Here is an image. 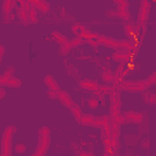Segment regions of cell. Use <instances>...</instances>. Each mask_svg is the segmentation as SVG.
Wrapping results in <instances>:
<instances>
[{"instance_id":"6","label":"cell","mask_w":156,"mask_h":156,"mask_svg":"<svg viewBox=\"0 0 156 156\" xmlns=\"http://www.w3.org/2000/svg\"><path fill=\"white\" fill-rule=\"evenodd\" d=\"M57 99H58L67 108H69V107L74 104V101L72 100L71 95H69L68 93H66V91H62V90H58V91H57Z\"/></svg>"},{"instance_id":"13","label":"cell","mask_w":156,"mask_h":156,"mask_svg":"<svg viewBox=\"0 0 156 156\" xmlns=\"http://www.w3.org/2000/svg\"><path fill=\"white\" fill-rule=\"evenodd\" d=\"M12 73H13V67H7V69L0 76V84L1 85H6L9 79L12 77Z\"/></svg>"},{"instance_id":"3","label":"cell","mask_w":156,"mask_h":156,"mask_svg":"<svg viewBox=\"0 0 156 156\" xmlns=\"http://www.w3.org/2000/svg\"><path fill=\"white\" fill-rule=\"evenodd\" d=\"M122 116L124 118V122H128V123H138V124H140L144 121V118H145V113H143V112H135V111L124 112Z\"/></svg>"},{"instance_id":"31","label":"cell","mask_w":156,"mask_h":156,"mask_svg":"<svg viewBox=\"0 0 156 156\" xmlns=\"http://www.w3.org/2000/svg\"><path fill=\"white\" fill-rule=\"evenodd\" d=\"M141 147L143 149H149V139H144L141 141Z\"/></svg>"},{"instance_id":"28","label":"cell","mask_w":156,"mask_h":156,"mask_svg":"<svg viewBox=\"0 0 156 156\" xmlns=\"http://www.w3.org/2000/svg\"><path fill=\"white\" fill-rule=\"evenodd\" d=\"M98 104H99V100H98L96 98H90V99H88V105H89L91 108H95V107L98 106Z\"/></svg>"},{"instance_id":"11","label":"cell","mask_w":156,"mask_h":156,"mask_svg":"<svg viewBox=\"0 0 156 156\" xmlns=\"http://www.w3.org/2000/svg\"><path fill=\"white\" fill-rule=\"evenodd\" d=\"M44 82H45V84L48 85L49 90H55V91H58V90H60L58 84L56 83V80H55L51 76H46V77L44 78Z\"/></svg>"},{"instance_id":"17","label":"cell","mask_w":156,"mask_h":156,"mask_svg":"<svg viewBox=\"0 0 156 156\" xmlns=\"http://www.w3.org/2000/svg\"><path fill=\"white\" fill-rule=\"evenodd\" d=\"M69 110H71V112L73 113V116H74V118L77 119V121H79L80 119V117H82V111H80V107L74 102L71 107H69Z\"/></svg>"},{"instance_id":"25","label":"cell","mask_w":156,"mask_h":156,"mask_svg":"<svg viewBox=\"0 0 156 156\" xmlns=\"http://www.w3.org/2000/svg\"><path fill=\"white\" fill-rule=\"evenodd\" d=\"M67 73H68L69 76L74 77V78L78 77V69H77L74 66H72V65H68V66H67Z\"/></svg>"},{"instance_id":"18","label":"cell","mask_w":156,"mask_h":156,"mask_svg":"<svg viewBox=\"0 0 156 156\" xmlns=\"http://www.w3.org/2000/svg\"><path fill=\"white\" fill-rule=\"evenodd\" d=\"M37 11H41V12H48L49 11V2L45 0V1H41L39 4H35V5H32Z\"/></svg>"},{"instance_id":"9","label":"cell","mask_w":156,"mask_h":156,"mask_svg":"<svg viewBox=\"0 0 156 156\" xmlns=\"http://www.w3.org/2000/svg\"><path fill=\"white\" fill-rule=\"evenodd\" d=\"M79 87L84 90H89V91H96L99 90V85L98 83L95 82H91V80H87V79H83L79 82Z\"/></svg>"},{"instance_id":"15","label":"cell","mask_w":156,"mask_h":156,"mask_svg":"<svg viewBox=\"0 0 156 156\" xmlns=\"http://www.w3.org/2000/svg\"><path fill=\"white\" fill-rule=\"evenodd\" d=\"M95 118L96 117H94L93 115H83L82 113V117H80V119H79V122H82L83 124H90V126H93L94 124V122H95Z\"/></svg>"},{"instance_id":"24","label":"cell","mask_w":156,"mask_h":156,"mask_svg":"<svg viewBox=\"0 0 156 156\" xmlns=\"http://www.w3.org/2000/svg\"><path fill=\"white\" fill-rule=\"evenodd\" d=\"M6 85H10V87H12V88H17V87L21 85V80H20L18 78L11 77V78L9 79V82L6 83Z\"/></svg>"},{"instance_id":"34","label":"cell","mask_w":156,"mask_h":156,"mask_svg":"<svg viewBox=\"0 0 156 156\" xmlns=\"http://www.w3.org/2000/svg\"><path fill=\"white\" fill-rule=\"evenodd\" d=\"M5 96V90L2 88H0V99H2Z\"/></svg>"},{"instance_id":"19","label":"cell","mask_w":156,"mask_h":156,"mask_svg":"<svg viewBox=\"0 0 156 156\" xmlns=\"http://www.w3.org/2000/svg\"><path fill=\"white\" fill-rule=\"evenodd\" d=\"M27 12H28V20H29V23H35L37 20H38V17H37V10H35L33 6H30V7L27 10Z\"/></svg>"},{"instance_id":"5","label":"cell","mask_w":156,"mask_h":156,"mask_svg":"<svg viewBox=\"0 0 156 156\" xmlns=\"http://www.w3.org/2000/svg\"><path fill=\"white\" fill-rule=\"evenodd\" d=\"M149 10H150V2H149V0H143L141 6H140V12H139V22H140V24H144L147 21Z\"/></svg>"},{"instance_id":"1","label":"cell","mask_w":156,"mask_h":156,"mask_svg":"<svg viewBox=\"0 0 156 156\" xmlns=\"http://www.w3.org/2000/svg\"><path fill=\"white\" fill-rule=\"evenodd\" d=\"M50 145V129L49 127H41L38 133V146L37 151L34 152L35 156H41L46 152Z\"/></svg>"},{"instance_id":"27","label":"cell","mask_w":156,"mask_h":156,"mask_svg":"<svg viewBox=\"0 0 156 156\" xmlns=\"http://www.w3.org/2000/svg\"><path fill=\"white\" fill-rule=\"evenodd\" d=\"M116 4H117V7L119 9V10H126V9H128V2L126 1V0H113Z\"/></svg>"},{"instance_id":"26","label":"cell","mask_w":156,"mask_h":156,"mask_svg":"<svg viewBox=\"0 0 156 156\" xmlns=\"http://www.w3.org/2000/svg\"><path fill=\"white\" fill-rule=\"evenodd\" d=\"M112 90H115V88H113V87H110V85H99V91H101L102 94L111 93Z\"/></svg>"},{"instance_id":"29","label":"cell","mask_w":156,"mask_h":156,"mask_svg":"<svg viewBox=\"0 0 156 156\" xmlns=\"http://www.w3.org/2000/svg\"><path fill=\"white\" fill-rule=\"evenodd\" d=\"M15 150H16V152H24L26 151V146L23 145V144H17L16 146H15Z\"/></svg>"},{"instance_id":"14","label":"cell","mask_w":156,"mask_h":156,"mask_svg":"<svg viewBox=\"0 0 156 156\" xmlns=\"http://www.w3.org/2000/svg\"><path fill=\"white\" fill-rule=\"evenodd\" d=\"M73 46H72V44H71V41H66V43H63L62 44V46H61V49H58V54L60 55H62V56H66V55H68V52L71 51V49H72Z\"/></svg>"},{"instance_id":"33","label":"cell","mask_w":156,"mask_h":156,"mask_svg":"<svg viewBox=\"0 0 156 156\" xmlns=\"http://www.w3.org/2000/svg\"><path fill=\"white\" fill-rule=\"evenodd\" d=\"M4 51H5L4 46H2V45H0V62H1V57H2V55H4Z\"/></svg>"},{"instance_id":"8","label":"cell","mask_w":156,"mask_h":156,"mask_svg":"<svg viewBox=\"0 0 156 156\" xmlns=\"http://www.w3.org/2000/svg\"><path fill=\"white\" fill-rule=\"evenodd\" d=\"M16 15H17V17L20 18V21H21L22 24L27 26V24L29 23V20H28V12H27V10H26L23 6L20 5V6L16 7Z\"/></svg>"},{"instance_id":"12","label":"cell","mask_w":156,"mask_h":156,"mask_svg":"<svg viewBox=\"0 0 156 156\" xmlns=\"http://www.w3.org/2000/svg\"><path fill=\"white\" fill-rule=\"evenodd\" d=\"M144 102L149 104V105H154L156 102V94L155 93H149V91H144L143 90V95H141Z\"/></svg>"},{"instance_id":"20","label":"cell","mask_w":156,"mask_h":156,"mask_svg":"<svg viewBox=\"0 0 156 156\" xmlns=\"http://www.w3.org/2000/svg\"><path fill=\"white\" fill-rule=\"evenodd\" d=\"M85 30H87V28L84 26H82V24H74V26H72V32L77 37H82Z\"/></svg>"},{"instance_id":"22","label":"cell","mask_w":156,"mask_h":156,"mask_svg":"<svg viewBox=\"0 0 156 156\" xmlns=\"http://www.w3.org/2000/svg\"><path fill=\"white\" fill-rule=\"evenodd\" d=\"M136 141H138V135H127L126 136V143L130 147H133L136 144Z\"/></svg>"},{"instance_id":"30","label":"cell","mask_w":156,"mask_h":156,"mask_svg":"<svg viewBox=\"0 0 156 156\" xmlns=\"http://www.w3.org/2000/svg\"><path fill=\"white\" fill-rule=\"evenodd\" d=\"M48 96L50 99H57V91H55V90H48Z\"/></svg>"},{"instance_id":"4","label":"cell","mask_w":156,"mask_h":156,"mask_svg":"<svg viewBox=\"0 0 156 156\" xmlns=\"http://www.w3.org/2000/svg\"><path fill=\"white\" fill-rule=\"evenodd\" d=\"M119 87L124 90H128V91H143L145 90V84H144V80H140V82H123L119 84Z\"/></svg>"},{"instance_id":"21","label":"cell","mask_w":156,"mask_h":156,"mask_svg":"<svg viewBox=\"0 0 156 156\" xmlns=\"http://www.w3.org/2000/svg\"><path fill=\"white\" fill-rule=\"evenodd\" d=\"M101 78H102L104 82H107V83L115 80V76L112 74V72H111L110 69H105V71L101 73Z\"/></svg>"},{"instance_id":"7","label":"cell","mask_w":156,"mask_h":156,"mask_svg":"<svg viewBox=\"0 0 156 156\" xmlns=\"http://www.w3.org/2000/svg\"><path fill=\"white\" fill-rule=\"evenodd\" d=\"M98 43L99 44H105V45H108L111 48H116V49H121V41H117L112 38H106V37H98Z\"/></svg>"},{"instance_id":"16","label":"cell","mask_w":156,"mask_h":156,"mask_svg":"<svg viewBox=\"0 0 156 156\" xmlns=\"http://www.w3.org/2000/svg\"><path fill=\"white\" fill-rule=\"evenodd\" d=\"M51 39H52V40H55L56 43L61 44V45L68 40V39H67L65 35H62V34H61V33H58V32H54V33L51 34Z\"/></svg>"},{"instance_id":"23","label":"cell","mask_w":156,"mask_h":156,"mask_svg":"<svg viewBox=\"0 0 156 156\" xmlns=\"http://www.w3.org/2000/svg\"><path fill=\"white\" fill-rule=\"evenodd\" d=\"M155 82H156V73H152L146 80H144V84H145V88L147 89L149 87H151L152 84H155Z\"/></svg>"},{"instance_id":"10","label":"cell","mask_w":156,"mask_h":156,"mask_svg":"<svg viewBox=\"0 0 156 156\" xmlns=\"http://www.w3.org/2000/svg\"><path fill=\"white\" fill-rule=\"evenodd\" d=\"M16 6V0H4V4H2V11H4V17L10 15L11 11L15 9Z\"/></svg>"},{"instance_id":"32","label":"cell","mask_w":156,"mask_h":156,"mask_svg":"<svg viewBox=\"0 0 156 156\" xmlns=\"http://www.w3.org/2000/svg\"><path fill=\"white\" fill-rule=\"evenodd\" d=\"M28 1H29V4H30V5H35V4H39V2L45 1V0H28Z\"/></svg>"},{"instance_id":"2","label":"cell","mask_w":156,"mask_h":156,"mask_svg":"<svg viewBox=\"0 0 156 156\" xmlns=\"http://www.w3.org/2000/svg\"><path fill=\"white\" fill-rule=\"evenodd\" d=\"M15 132H16L15 126H9L4 132V135L1 138V154L4 156L11 155V143H12V135Z\"/></svg>"}]
</instances>
